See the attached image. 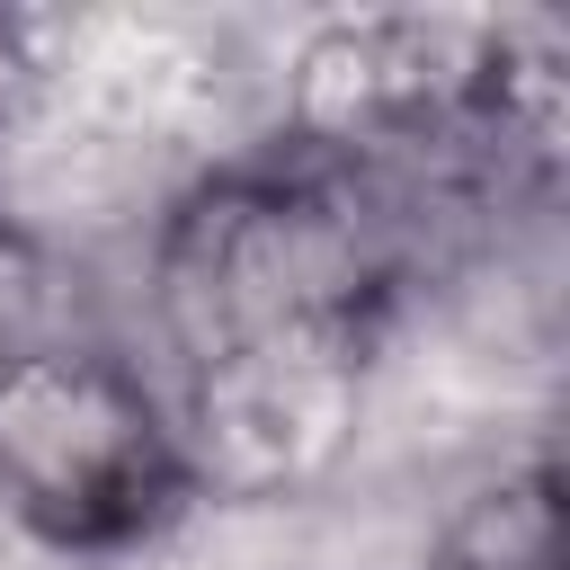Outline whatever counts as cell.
I'll use <instances>...</instances> for the list:
<instances>
[{
  "label": "cell",
  "instance_id": "3",
  "mask_svg": "<svg viewBox=\"0 0 570 570\" xmlns=\"http://www.w3.org/2000/svg\"><path fill=\"white\" fill-rule=\"evenodd\" d=\"M178 419V454L187 481H223V490H285L303 472H321L338 454V436L356 428V347L347 330H303L249 356H223L205 374H187Z\"/></svg>",
  "mask_w": 570,
  "mask_h": 570
},
{
  "label": "cell",
  "instance_id": "6",
  "mask_svg": "<svg viewBox=\"0 0 570 570\" xmlns=\"http://www.w3.org/2000/svg\"><path fill=\"white\" fill-rule=\"evenodd\" d=\"M0 534H9V525H0Z\"/></svg>",
  "mask_w": 570,
  "mask_h": 570
},
{
  "label": "cell",
  "instance_id": "2",
  "mask_svg": "<svg viewBox=\"0 0 570 570\" xmlns=\"http://www.w3.org/2000/svg\"><path fill=\"white\" fill-rule=\"evenodd\" d=\"M151 303L178 365L205 374L223 356H249L303 330H347L356 240L330 205L267 178H232L169 214L160 258H151Z\"/></svg>",
  "mask_w": 570,
  "mask_h": 570
},
{
  "label": "cell",
  "instance_id": "1",
  "mask_svg": "<svg viewBox=\"0 0 570 570\" xmlns=\"http://www.w3.org/2000/svg\"><path fill=\"white\" fill-rule=\"evenodd\" d=\"M169 401L89 338H45L0 374V525L53 552H125L187 499Z\"/></svg>",
  "mask_w": 570,
  "mask_h": 570
},
{
  "label": "cell",
  "instance_id": "5",
  "mask_svg": "<svg viewBox=\"0 0 570 570\" xmlns=\"http://www.w3.org/2000/svg\"><path fill=\"white\" fill-rule=\"evenodd\" d=\"M45 338H62V330H53V267H45V249L0 214V374H9L18 356H36Z\"/></svg>",
  "mask_w": 570,
  "mask_h": 570
},
{
  "label": "cell",
  "instance_id": "4",
  "mask_svg": "<svg viewBox=\"0 0 570 570\" xmlns=\"http://www.w3.org/2000/svg\"><path fill=\"white\" fill-rule=\"evenodd\" d=\"M490 80V53L454 18H338L294 62V116L330 142H401Z\"/></svg>",
  "mask_w": 570,
  "mask_h": 570
}]
</instances>
